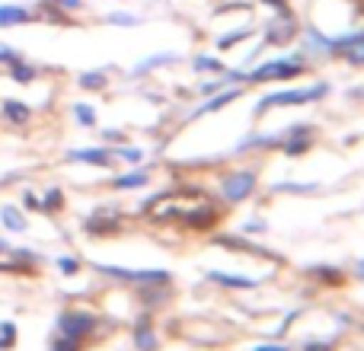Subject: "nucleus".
<instances>
[{"label":"nucleus","mask_w":364,"mask_h":351,"mask_svg":"<svg viewBox=\"0 0 364 351\" xmlns=\"http://www.w3.org/2000/svg\"><path fill=\"white\" fill-rule=\"evenodd\" d=\"M252 188H256V173L240 170V173L227 176L224 185H220V192H224V198H227V201H243L246 195L252 192Z\"/></svg>","instance_id":"nucleus-4"},{"label":"nucleus","mask_w":364,"mask_h":351,"mask_svg":"<svg viewBox=\"0 0 364 351\" xmlns=\"http://www.w3.org/2000/svg\"><path fill=\"white\" fill-rule=\"evenodd\" d=\"M36 19V13L23 4H0V29H13V26H26Z\"/></svg>","instance_id":"nucleus-6"},{"label":"nucleus","mask_w":364,"mask_h":351,"mask_svg":"<svg viewBox=\"0 0 364 351\" xmlns=\"http://www.w3.org/2000/svg\"><path fill=\"white\" fill-rule=\"evenodd\" d=\"M4 249H6V243H0V252H4Z\"/></svg>","instance_id":"nucleus-30"},{"label":"nucleus","mask_w":364,"mask_h":351,"mask_svg":"<svg viewBox=\"0 0 364 351\" xmlns=\"http://www.w3.org/2000/svg\"><path fill=\"white\" fill-rule=\"evenodd\" d=\"M4 224L10 227V230H26V220H19V214L13 211V207H4Z\"/></svg>","instance_id":"nucleus-21"},{"label":"nucleus","mask_w":364,"mask_h":351,"mask_svg":"<svg viewBox=\"0 0 364 351\" xmlns=\"http://www.w3.org/2000/svg\"><path fill=\"white\" fill-rule=\"evenodd\" d=\"M179 61V55L176 51H164V55H151V58H144V61L138 64V68H132V74L128 77H144V74H151L154 68H164V64H176Z\"/></svg>","instance_id":"nucleus-9"},{"label":"nucleus","mask_w":364,"mask_h":351,"mask_svg":"<svg viewBox=\"0 0 364 351\" xmlns=\"http://www.w3.org/2000/svg\"><path fill=\"white\" fill-rule=\"evenodd\" d=\"M262 6H269V10H275V13H288L291 6H288V0H259Z\"/></svg>","instance_id":"nucleus-25"},{"label":"nucleus","mask_w":364,"mask_h":351,"mask_svg":"<svg viewBox=\"0 0 364 351\" xmlns=\"http://www.w3.org/2000/svg\"><path fill=\"white\" fill-rule=\"evenodd\" d=\"M74 115H77V122H80V125H87V128L96 125V112H93V106H87V102H77Z\"/></svg>","instance_id":"nucleus-20"},{"label":"nucleus","mask_w":364,"mask_h":351,"mask_svg":"<svg viewBox=\"0 0 364 351\" xmlns=\"http://www.w3.org/2000/svg\"><path fill=\"white\" fill-rule=\"evenodd\" d=\"M93 316L90 313H74V310H68V313L58 316V333L61 335H74V339H83V335L93 329Z\"/></svg>","instance_id":"nucleus-5"},{"label":"nucleus","mask_w":364,"mask_h":351,"mask_svg":"<svg viewBox=\"0 0 364 351\" xmlns=\"http://www.w3.org/2000/svg\"><path fill=\"white\" fill-rule=\"evenodd\" d=\"M304 74V58L291 55V58H275V61H265L259 68L246 70V83H272V80H294Z\"/></svg>","instance_id":"nucleus-1"},{"label":"nucleus","mask_w":364,"mask_h":351,"mask_svg":"<svg viewBox=\"0 0 364 351\" xmlns=\"http://www.w3.org/2000/svg\"><path fill=\"white\" fill-rule=\"evenodd\" d=\"M240 96H243V90H237V87H233V90H224V93H220V90H218V93H211V99H208V102H201V106L195 109V115L220 112V109H224V106H230V102H233V99H240Z\"/></svg>","instance_id":"nucleus-8"},{"label":"nucleus","mask_w":364,"mask_h":351,"mask_svg":"<svg viewBox=\"0 0 364 351\" xmlns=\"http://www.w3.org/2000/svg\"><path fill=\"white\" fill-rule=\"evenodd\" d=\"M326 83H316V87H307V90H282V93H269L265 99H259L256 112H269L275 106H304V102H314V99H323L326 96Z\"/></svg>","instance_id":"nucleus-2"},{"label":"nucleus","mask_w":364,"mask_h":351,"mask_svg":"<svg viewBox=\"0 0 364 351\" xmlns=\"http://www.w3.org/2000/svg\"><path fill=\"white\" fill-rule=\"evenodd\" d=\"M106 80H109V70H106V68H100V70H83V74L77 77V83H80L83 90H102V87H106Z\"/></svg>","instance_id":"nucleus-12"},{"label":"nucleus","mask_w":364,"mask_h":351,"mask_svg":"<svg viewBox=\"0 0 364 351\" xmlns=\"http://www.w3.org/2000/svg\"><path fill=\"white\" fill-rule=\"evenodd\" d=\"M10 77H13V80H16V83H32V80H36V77H38V70L32 68V64H26L23 58H19L16 64H10Z\"/></svg>","instance_id":"nucleus-15"},{"label":"nucleus","mask_w":364,"mask_h":351,"mask_svg":"<svg viewBox=\"0 0 364 351\" xmlns=\"http://www.w3.org/2000/svg\"><path fill=\"white\" fill-rule=\"evenodd\" d=\"M16 61H19V51L0 42V64H6V68H10V64H16Z\"/></svg>","instance_id":"nucleus-23"},{"label":"nucleus","mask_w":364,"mask_h":351,"mask_svg":"<svg viewBox=\"0 0 364 351\" xmlns=\"http://www.w3.org/2000/svg\"><path fill=\"white\" fill-rule=\"evenodd\" d=\"M211 281H220V284H227V288H256V281H252V278H237V275H218V271H211Z\"/></svg>","instance_id":"nucleus-16"},{"label":"nucleus","mask_w":364,"mask_h":351,"mask_svg":"<svg viewBox=\"0 0 364 351\" xmlns=\"http://www.w3.org/2000/svg\"><path fill=\"white\" fill-rule=\"evenodd\" d=\"M147 185V173H128L122 179H115V188H141Z\"/></svg>","instance_id":"nucleus-19"},{"label":"nucleus","mask_w":364,"mask_h":351,"mask_svg":"<svg viewBox=\"0 0 364 351\" xmlns=\"http://www.w3.org/2000/svg\"><path fill=\"white\" fill-rule=\"evenodd\" d=\"M51 4H55L58 10H80L83 0H51Z\"/></svg>","instance_id":"nucleus-26"},{"label":"nucleus","mask_w":364,"mask_h":351,"mask_svg":"<svg viewBox=\"0 0 364 351\" xmlns=\"http://www.w3.org/2000/svg\"><path fill=\"white\" fill-rule=\"evenodd\" d=\"M106 23L109 26H125V29H132V26H141V16H134V13H109Z\"/></svg>","instance_id":"nucleus-18"},{"label":"nucleus","mask_w":364,"mask_h":351,"mask_svg":"<svg viewBox=\"0 0 364 351\" xmlns=\"http://www.w3.org/2000/svg\"><path fill=\"white\" fill-rule=\"evenodd\" d=\"M106 275H112V278H122V281H170V275L166 271H160V269H154V271H128V269H119V265H100Z\"/></svg>","instance_id":"nucleus-7"},{"label":"nucleus","mask_w":364,"mask_h":351,"mask_svg":"<svg viewBox=\"0 0 364 351\" xmlns=\"http://www.w3.org/2000/svg\"><path fill=\"white\" fill-rule=\"evenodd\" d=\"M192 68L198 70V74H224V64H220V58H214V55H198L192 61Z\"/></svg>","instance_id":"nucleus-14"},{"label":"nucleus","mask_w":364,"mask_h":351,"mask_svg":"<svg viewBox=\"0 0 364 351\" xmlns=\"http://www.w3.org/2000/svg\"><path fill=\"white\" fill-rule=\"evenodd\" d=\"M252 351H291L288 345H259V348H252Z\"/></svg>","instance_id":"nucleus-28"},{"label":"nucleus","mask_w":364,"mask_h":351,"mask_svg":"<svg viewBox=\"0 0 364 351\" xmlns=\"http://www.w3.org/2000/svg\"><path fill=\"white\" fill-rule=\"evenodd\" d=\"M70 160H80V163H93V166H106L109 163V153L102 147H90V151H70Z\"/></svg>","instance_id":"nucleus-11"},{"label":"nucleus","mask_w":364,"mask_h":351,"mask_svg":"<svg viewBox=\"0 0 364 351\" xmlns=\"http://www.w3.org/2000/svg\"><path fill=\"white\" fill-rule=\"evenodd\" d=\"M51 205H61V192H48V207Z\"/></svg>","instance_id":"nucleus-29"},{"label":"nucleus","mask_w":364,"mask_h":351,"mask_svg":"<svg viewBox=\"0 0 364 351\" xmlns=\"http://www.w3.org/2000/svg\"><path fill=\"white\" fill-rule=\"evenodd\" d=\"M119 157H122V160H128V163H141V157H144V153H141L138 147H122Z\"/></svg>","instance_id":"nucleus-24"},{"label":"nucleus","mask_w":364,"mask_h":351,"mask_svg":"<svg viewBox=\"0 0 364 351\" xmlns=\"http://www.w3.org/2000/svg\"><path fill=\"white\" fill-rule=\"evenodd\" d=\"M0 112H4V119L13 122V125H26V122L32 119V109L19 99H6L4 106H0Z\"/></svg>","instance_id":"nucleus-10"},{"label":"nucleus","mask_w":364,"mask_h":351,"mask_svg":"<svg viewBox=\"0 0 364 351\" xmlns=\"http://www.w3.org/2000/svg\"><path fill=\"white\" fill-rule=\"evenodd\" d=\"M134 342H138V348H141V351H154V348H157V335H154L151 329L144 326V323H141V326L134 329Z\"/></svg>","instance_id":"nucleus-17"},{"label":"nucleus","mask_w":364,"mask_h":351,"mask_svg":"<svg viewBox=\"0 0 364 351\" xmlns=\"http://www.w3.org/2000/svg\"><path fill=\"white\" fill-rule=\"evenodd\" d=\"M58 269H61L64 275H74V271H77V262H74V259H58Z\"/></svg>","instance_id":"nucleus-27"},{"label":"nucleus","mask_w":364,"mask_h":351,"mask_svg":"<svg viewBox=\"0 0 364 351\" xmlns=\"http://www.w3.org/2000/svg\"><path fill=\"white\" fill-rule=\"evenodd\" d=\"M51 351H80V339H74V335H61Z\"/></svg>","instance_id":"nucleus-22"},{"label":"nucleus","mask_w":364,"mask_h":351,"mask_svg":"<svg viewBox=\"0 0 364 351\" xmlns=\"http://www.w3.org/2000/svg\"><path fill=\"white\" fill-rule=\"evenodd\" d=\"M252 32H256V29H252V26H243V29H233V32H227V36H220V38H218V51H230L233 45H240V42H243V38H250Z\"/></svg>","instance_id":"nucleus-13"},{"label":"nucleus","mask_w":364,"mask_h":351,"mask_svg":"<svg viewBox=\"0 0 364 351\" xmlns=\"http://www.w3.org/2000/svg\"><path fill=\"white\" fill-rule=\"evenodd\" d=\"M294 36H297V23H294V16H291V10L278 13V16L269 19V26H265L262 45H288Z\"/></svg>","instance_id":"nucleus-3"}]
</instances>
